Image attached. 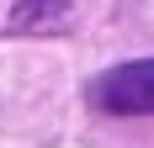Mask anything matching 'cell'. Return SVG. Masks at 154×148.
Masks as SVG:
<instances>
[{
    "label": "cell",
    "mask_w": 154,
    "mask_h": 148,
    "mask_svg": "<svg viewBox=\"0 0 154 148\" xmlns=\"http://www.w3.org/2000/svg\"><path fill=\"white\" fill-rule=\"evenodd\" d=\"M91 106L106 117H149L154 111V58H133L91 79Z\"/></svg>",
    "instance_id": "1"
}]
</instances>
